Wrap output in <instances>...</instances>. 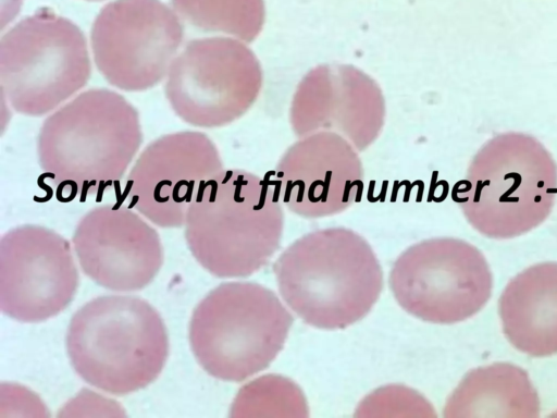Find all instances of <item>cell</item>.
<instances>
[{"label": "cell", "mask_w": 557, "mask_h": 418, "mask_svg": "<svg viewBox=\"0 0 557 418\" xmlns=\"http://www.w3.org/2000/svg\"><path fill=\"white\" fill-rule=\"evenodd\" d=\"M184 23L161 0H113L90 28L99 73L124 91L148 90L162 82L178 54Z\"/></svg>", "instance_id": "10"}, {"label": "cell", "mask_w": 557, "mask_h": 418, "mask_svg": "<svg viewBox=\"0 0 557 418\" xmlns=\"http://www.w3.org/2000/svg\"><path fill=\"white\" fill-rule=\"evenodd\" d=\"M285 304L306 324L345 329L363 319L383 290V270L369 242L348 228L311 231L273 265Z\"/></svg>", "instance_id": "2"}, {"label": "cell", "mask_w": 557, "mask_h": 418, "mask_svg": "<svg viewBox=\"0 0 557 418\" xmlns=\"http://www.w3.org/2000/svg\"><path fill=\"white\" fill-rule=\"evenodd\" d=\"M275 183L239 169L223 170L198 190L185 221L195 260L221 279L247 278L278 249L284 212Z\"/></svg>", "instance_id": "3"}, {"label": "cell", "mask_w": 557, "mask_h": 418, "mask_svg": "<svg viewBox=\"0 0 557 418\" xmlns=\"http://www.w3.org/2000/svg\"><path fill=\"white\" fill-rule=\"evenodd\" d=\"M263 71L250 47L228 36L189 40L164 85L174 113L189 125L213 128L242 118L256 102Z\"/></svg>", "instance_id": "9"}, {"label": "cell", "mask_w": 557, "mask_h": 418, "mask_svg": "<svg viewBox=\"0 0 557 418\" xmlns=\"http://www.w3.org/2000/svg\"><path fill=\"white\" fill-rule=\"evenodd\" d=\"M557 196V162L535 136L508 131L473 155L451 197L468 223L488 238L520 236L542 224Z\"/></svg>", "instance_id": "4"}, {"label": "cell", "mask_w": 557, "mask_h": 418, "mask_svg": "<svg viewBox=\"0 0 557 418\" xmlns=\"http://www.w3.org/2000/svg\"><path fill=\"white\" fill-rule=\"evenodd\" d=\"M293 321L269 287L248 281L223 282L194 308L188 342L196 361L209 376L243 382L276 358Z\"/></svg>", "instance_id": "6"}, {"label": "cell", "mask_w": 557, "mask_h": 418, "mask_svg": "<svg viewBox=\"0 0 557 418\" xmlns=\"http://www.w3.org/2000/svg\"><path fill=\"white\" fill-rule=\"evenodd\" d=\"M90 75L83 30L50 8L23 17L0 39L1 91L17 113L51 112L81 90Z\"/></svg>", "instance_id": "7"}, {"label": "cell", "mask_w": 557, "mask_h": 418, "mask_svg": "<svg viewBox=\"0 0 557 418\" xmlns=\"http://www.w3.org/2000/svg\"><path fill=\"white\" fill-rule=\"evenodd\" d=\"M385 115V99L377 82L361 69L342 63H324L308 71L289 108L296 136L333 132L358 151L379 138Z\"/></svg>", "instance_id": "14"}, {"label": "cell", "mask_w": 557, "mask_h": 418, "mask_svg": "<svg viewBox=\"0 0 557 418\" xmlns=\"http://www.w3.org/2000/svg\"><path fill=\"white\" fill-rule=\"evenodd\" d=\"M72 244L84 274L113 292L144 290L164 261L157 230L121 204L87 211L75 226Z\"/></svg>", "instance_id": "13"}, {"label": "cell", "mask_w": 557, "mask_h": 418, "mask_svg": "<svg viewBox=\"0 0 557 418\" xmlns=\"http://www.w3.org/2000/svg\"><path fill=\"white\" fill-rule=\"evenodd\" d=\"M216 145L205 133L180 131L148 144L126 179L128 207L162 229L185 225L201 186L223 171Z\"/></svg>", "instance_id": "12"}, {"label": "cell", "mask_w": 557, "mask_h": 418, "mask_svg": "<svg viewBox=\"0 0 557 418\" xmlns=\"http://www.w3.org/2000/svg\"><path fill=\"white\" fill-rule=\"evenodd\" d=\"M141 142L137 109L114 90L90 88L44 121L38 162L60 201L83 200L116 185Z\"/></svg>", "instance_id": "1"}, {"label": "cell", "mask_w": 557, "mask_h": 418, "mask_svg": "<svg viewBox=\"0 0 557 418\" xmlns=\"http://www.w3.org/2000/svg\"><path fill=\"white\" fill-rule=\"evenodd\" d=\"M79 274L70 242L42 225L24 224L0 239V308L9 318L38 323L74 299Z\"/></svg>", "instance_id": "11"}, {"label": "cell", "mask_w": 557, "mask_h": 418, "mask_svg": "<svg viewBox=\"0 0 557 418\" xmlns=\"http://www.w3.org/2000/svg\"><path fill=\"white\" fill-rule=\"evenodd\" d=\"M85 1H90V2H100V1H103V0H85Z\"/></svg>", "instance_id": "19"}, {"label": "cell", "mask_w": 557, "mask_h": 418, "mask_svg": "<svg viewBox=\"0 0 557 418\" xmlns=\"http://www.w3.org/2000/svg\"><path fill=\"white\" fill-rule=\"evenodd\" d=\"M540 410V397L528 372L498 361L467 372L447 397L443 416L536 418Z\"/></svg>", "instance_id": "17"}, {"label": "cell", "mask_w": 557, "mask_h": 418, "mask_svg": "<svg viewBox=\"0 0 557 418\" xmlns=\"http://www.w3.org/2000/svg\"><path fill=\"white\" fill-rule=\"evenodd\" d=\"M388 284L409 315L430 323L453 324L485 306L493 275L486 258L472 244L433 237L409 246L396 258Z\"/></svg>", "instance_id": "8"}, {"label": "cell", "mask_w": 557, "mask_h": 418, "mask_svg": "<svg viewBox=\"0 0 557 418\" xmlns=\"http://www.w3.org/2000/svg\"><path fill=\"white\" fill-rule=\"evenodd\" d=\"M65 348L76 374L116 396L154 382L166 364L169 334L159 311L132 295L91 298L72 316Z\"/></svg>", "instance_id": "5"}, {"label": "cell", "mask_w": 557, "mask_h": 418, "mask_svg": "<svg viewBox=\"0 0 557 418\" xmlns=\"http://www.w3.org/2000/svg\"><path fill=\"white\" fill-rule=\"evenodd\" d=\"M359 151L343 136L317 132L299 137L276 163L275 185L293 213L320 219L358 202L363 192Z\"/></svg>", "instance_id": "15"}, {"label": "cell", "mask_w": 557, "mask_h": 418, "mask_svg": "<svg viewBox=\"0 0 557 418\" xmlns=\"http://www.w3.org/2000/svg\"><path fill=\"white\" fill-rule=\"evenodd\" d=\"M181 21L202 33L252 42L265 22L264 0H170Z\"/></svg>", "instance_id": "18"}, {"label": "cell", "mask_w": 557, "mask_h": 418, "mask_svg": "<svg viewBox=\"0 0 557 418\" xmlns=\"http://www.w3.org/2000/svg\"><path fill=\"white\" fill-rule=\"evenodd\" d=\"M498 315L504 335L532 357L557 354V262L535 263L503 290Z\"/></svg>", "instance_id": "16"}]
</instances>
